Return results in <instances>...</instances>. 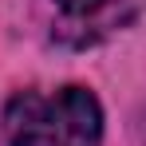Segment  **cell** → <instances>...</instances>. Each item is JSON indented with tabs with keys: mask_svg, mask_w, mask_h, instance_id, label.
Here are the masks:
<instances>
[{
	"mask_svg": "<svg viewBox=\"0 0 146 146\" xmlns=\"http://www.w3.org/2000/svg\"><path fill=\"white\" fill-rule=\"evenodd\" d=\"M51 4H55V36L75 48H91L122 32L146 8V0H51Z\"/></svg>",
	"mask_w": 146,
	"mask_h": 146,
	"instance_id": "6da1fadb",
	"label": "cell"
},
{
	"mask_svg": "<svg viewBox=\"0 0 146 146\" xmlns=\"http://www.w3.org/2000/svg\"><path fill=\"white\" fill-rule=\"evenodd\" d=\"M48 142L51 146H103V107L87 87L67 83L48 99Z\"/></svg>",
	"mask_w": 146,
	"mask_h": 146,
	"instance_id": "7a4b0ae2",
	"label": "cell"
},
{
	"mask_svg": "<svg viewBox=\"0 0 146 146\" xmlns=\"http://www.w3.org/2000/svg\"><path fill=\"white\" fill-rule=\"evenodd\" d=\"M8 146H51L48 142V99L36 91H16L4 107Z\"/></svg>",
	"mask_w": 146,
	"mask_h": 146,
	"instance_id": "3957f363",
	"label": "cell"
}]
</instances>
